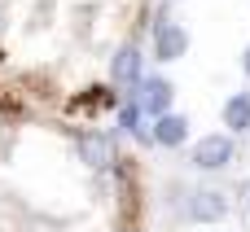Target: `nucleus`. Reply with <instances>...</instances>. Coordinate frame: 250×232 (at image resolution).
<instances>
[{
	"instance_id": "20e7f679",
	"label": "nucleus",
	"mask_w": 250,
	"mask_h": 232,
	"mask_svg": "<svg viewBox=\"0 0 250 232\" xmlns=\"http://www.w3.org/2000/svg\"><path fill=\"white\" fill-rule=\"evenodd\" d=\"M180 215H185L189 224H220V219L229 215V197H224L220 189H211V184H202V189H189V193H185V206H180Z\"/></svg>"
},
{
	"instance_id": "f03ea898",
	"label": "nucleus",
	"mask_w": 250,
	"mask_h": 232,
	"mask_svg": "<svg viewBox=\"0 0 250 232\" xmlns=\"http://www.w3.org/2000/svg\"><path fill=\"white\" fill-rule=\"evenodd\" d=\"M127 101H132L145 118H158V114L171 110V101H176V83L163 79V75H141V83L127 92Z\"/></svg>"
},
{
	"instance_id": "423d86ee",
	"label": "nucleus",
	"mask_w": 250,
	"mask_h": 232,
	"mask_svg": "<svg viewBox=\"0 0 250 232\" xmlns=\"http://www.w3.org/2000/svg\"><path fill=\"white\" fill-rule=\"evenodd\" d=\"M141 75H145V57H141V48H136V44L114 48V57H110V83L132 92V88L141 83Z\"/></svg>"
},
{
	"instance_id": "1a4fd4ad",
	"label": "nucleus",
	"mask_w": 250,
	"mask_h": 232,
	"mask_svg": "<svg viewBox=\"0 0 250 232\" xmlns=\"http://www.w3.org/2000/svg\"><path fill=\"white\" fill-rule=\"evenodd\" d=\"M224 127H229V136H242L250 132V92H233L229 101H224Z\"/></svg>"
},
{
	"instance_id": "7ed1b4c3",
	"label": "nucleus",
	"mask_w": 250,
	"mask_h": 232,
	"mask_svg": "<svg viewBox=\"0 0 250 232\" xmlns=\"http://www.w3.org/2000/svg\"><path fill=\"white\" fill-rule=\"evenodd\" d=\"M149 48H154V61H180L185 53H189V31H185V22H176V18H158L154 22V31H149Z\"/></svg>"
},
{
	"instance_id": "39448f33",
	"label": "nucleus",
	"mask_w": 250,
	"mask_h": 232,
	"mask_svg": "<svg viewBox=\"0 0 250 232\" xmlns=\"http://www.w3.org/2000/svg\"><path fill=\"white\" fill-rule=\"evenodd\" d=\"M75 149H79V158H83L92 171H105V167H114V162H119V145H114V136H110V132H101V127L79 132Z\"/></svg>"
},
{
	"instance_id": "6e6552de",
	"label": "nucleus",
	"mask_w": 250,
	"mask_h": 232,
	"mask_svg": "<svg viewBox=\"0 0 250 232\" xmlns=\"http://www.w3.org/2000/svg\"><path fill=\"white\" fill-rule=\"evenodd\" d=\"M114 136H132L136 145H154V140H149V118H145L127 97H123L119 110H114Z\"/></svg>"
},
{
	"instance_id": "9d476101",
	"label": "nucleus",
	"mask_w": 250,
	"mask_h": 232,
	"mask_svg": "<svg viewBox=\"0 0 250 232\" xmlns=\"http://www.w3.org/2000/svg\"><path fill=\"white\" fill-rule=\"evenodd\" d=\"M242 70H246V79H250V44H246V53H242Z\"/></svg>"
},
{
	"instance_id": "0eeeda50",
	"label": "nucleus",
	"mask_w": 250,
	"mask_h": 232,
	"mask_svg": "<svg viewBox=\"0 0 250 232\" xmlns=\"http://www.w3.org/2000/svg\"><path fill=\"white\" fill-rule=\"evenodd\" d=\"M149 140H154L158 149H185V140H189V118L176 114V110L149 118Z\"/></svg>"
},
{
	"instance_id": "f257e3e1",
	"label": "nucleus",
	"mask_w": 250,
	"mask_h": 232,
	"mask_svg": "<svg viewBox=\"0 0 250 232\" xmlns=\"http://www.w3.org/2000/svg\"><path fill=\"white\" fill-rule=\"evenodd\" d=\"M233 158H237V140L229 136V132H211V136H202L193 149H189V167L193 171H229L233 167Z\"/></svg>"
}]
</instances>
